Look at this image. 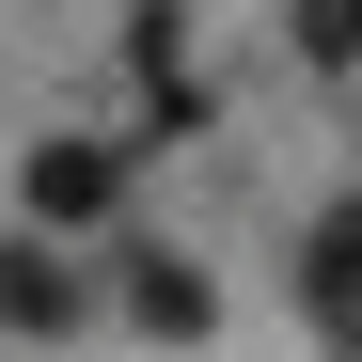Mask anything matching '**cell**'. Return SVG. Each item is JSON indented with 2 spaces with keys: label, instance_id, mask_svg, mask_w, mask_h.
I'll list each match as a JSON object with an SVG mask.
<instances>
[{
  "label": "cell",
  "instance_id": "1",
  "mask_svg": "<svg viewBox=\"0 0 362 362\" xmlns=\"http://www.w3.org/2000/svg\"><path fill=\"white\" fill-rule=\"evenodd\" d=\"M299 315H315V346H346V362H362V189L299 236Z\"/></svg>",
  "mask_w": 362,
  "mask_h": 362
},
{
  "label": "cell",
  "instance_id": "2",
  "mask_svg": "<svg viewBox=\"0 0 362 362\" xmlns=\"http://www.w3.org/2000/svg\"><path fill=\"white\" fill-rule=\"evenodd\" d=\"M110 189H127L110 142H47V158H32V205H47V221H110Z\"/></svg>",
  "mask_w": 362,
  "mask_h": 362
},
{
  "label": "cell",
  "instance_id": "3",
  "mask_svg": "<svg viewBox=\"0 0 362 362\" xmlns=\"http://www.w3.org/2000/svg\"><path fill=\"white\" fill-rule=\"evenodd\" d=\"M0 315H16V331H64V315H79V284L47 268V252H0Z\"/></svg>",
  "mask_w": 362,
  "mask_h": 362
},
{
  "label": "cell",
  "instance_id": "4",
  "mask_svg": "<svg viewBox=\"0 0 362 362\" xmlns=\"http://www.w3.org/2000/svg\"><path fill=\"white\" fill-rule=\"evenodd\" d=\"M127 299H142V331H205V284L173 268V252H142V268H127Z\"/></svg>",
  "mask_w": 362,
  "mask_h": 362
},
{
  "label": "cell",
  "instance_id": "5",
  "mask_svg": "<svg viewBox=\"0 0 362 362\" xmlns=\"http://www.w3.org/2000/svg\"><path fill=\"white\" fill-rule=\"evenodd\" d=\"M299 47L315 64H362V0H299Z\"/></svg>",
  "mask_w": 362,
  "mask_h": 362
}]
</instances>
